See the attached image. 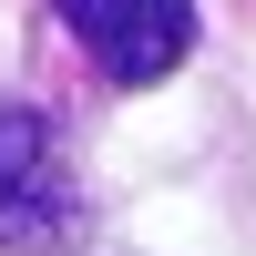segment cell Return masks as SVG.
Returning a JSON list of instances; mask_svg holds the SVG:
<instances>
[{
	"instance_id": "cell-1",
	"label": "cell",
	"mask_w": 256,
	"mask_h": 256,
	"mask_svg": "<svg viewBox=\"0 0 256 256\" xmlns=\"http://www.w3.org/2000/svg\"><path fill=\"white\" fill-rule=\"evenodd\" d=\"M195 31H205L195 0H31V52H41L31 82H52L92 123L102 102L174 82L195 62Z\"/></svg>"
},
{
	"instance_id": "cell-2",
	"label": "cell",
	"mask_w": 256,
	"mask_h": 256,
	"mask_svg": "<svg viewBox=\"0 0 256 256\" xmlns=\"http://www.w3.org/2000/svg\"><path fill=\"white\" fill-rule=\"evenodd\" d=\"M82 246H92L82 113L52 82H0V256H82Z\"/></svg>"
}]
</instances>
